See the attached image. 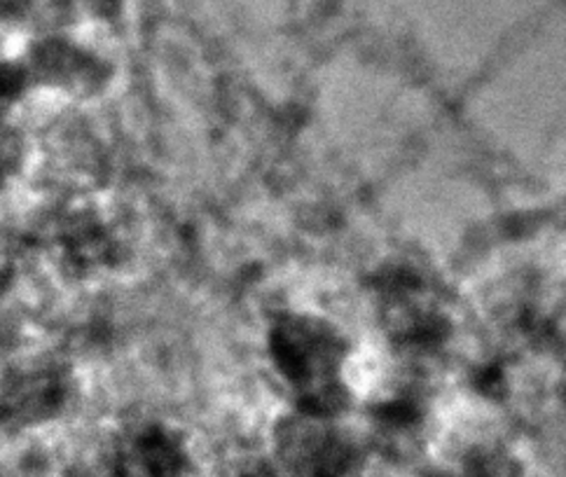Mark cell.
Instances as JSON below:
<instances>
[{"label": "cell", "mask_w": 566, "mask_h": 477, "mask_svg": "<svg viewBox=\"0 0 566 477\" xmlns=\"http://www.w3.org/2000/svg\"><path fill=\"white\" fill-rule=\"evenodd\" d=\"M10 162H12V144H10V136L3 131V125H0V178L8 173Z\"/></svg>", "instance_id": "cell-1"}]
</instances>
